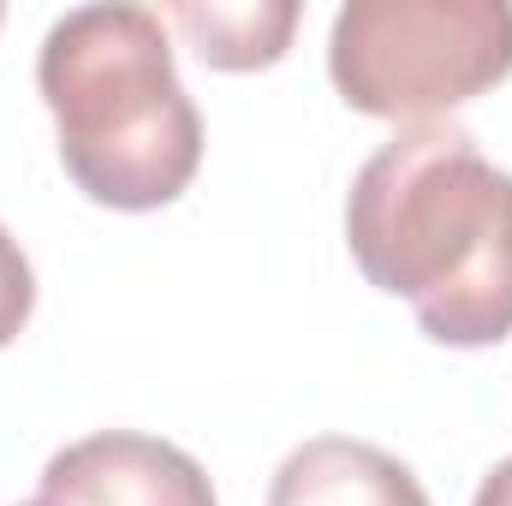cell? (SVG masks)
<instances>
[{"label":"cell","mask_w":512,"mask_h":506,"mask_svg":"<svg viewBox=\"0 0 512 506\" xmlns=\"http://www.w3.org/2000/svg\"><path fill=\"white\" fill-rule=\"evenodd\" d=\"M346 245L370 286L405 298L441 346L512 334V173L453 120L382 143L346 203Z\"/></svg>","instance_id":"cell-1"},{"label":"cell","mask_w":512,"mask_h":506,"mask_svg":"<svg viewBox=\"0 0 512 506\" xmlns=\"http://www.w3.org/2000/svg\"><path fill=\"white\" fill-rule=\"evenodd\" d=\"M36 90L72 185L102 209H167L203 161V114L149 6H78L36 54Z\"/></svg>","instance_id":"cell-2"},{"label":"cell","mask_w":512,"mask_h":506,"mask_svg":"<svg viewBox=\"0 0 512 506\" xmlns=\"http://www.w3.org/2000/svg\"><path fill=\"white\" fill-rule=\"evenodd\" d=\"M507 72V0H352L328 36V78L370 120H441Z\"/></svg>","instance_id":"cell-3"},{"label":"cell","mask_w":512,"mask_h":506,"mask_svg":"<svg viewBox=\"0 0 512 506\" xmlns=\"http://www.w3.org/2000/svg\"><path fill=\"white\" fill-rule=\"evenodd\" d=\"M42 506H215L209 471L173 441L108 429L72 441L42 471Z\"/></svg>","instance_id":"cell-4"},{"label":"cell","mask_w":512,"mask_h":506,"mask_svg":"<svg viewBox=\"0 0 512 506\" xmlns=\"http://www.w3.org/2000/svg\"><path fill=\"white\" fill-rule=\"evenodd\" d=\"M268 506H429V495L382 447L352 435H316L286 453Z\"/></svg>","instance_id":"cell-5"},{"label":"cell","mask_w":512,"mask_h":506,"mask_svg":"<svg viewBox=\"0 0 512 506\" xmlns=\"http://www.w3.org/2000/svg\"><path fill=\"white\" fill-rule=\"evenodd\" d=\"M179 36L215 72H262L292 48L298 6L292 0H179L167 12Z\"/></svg>","instance_id":"cell-6"},{"label":"cell","mask_w":512,"mask_h":506,"mask_svg":"<svg viewBox=\"0 0 512 506\" xmlns=\"http://www.w3.org/2000/svg\"><path fill=\"white\" fill-rule=\"evenodd\" d=\"M36 310V274H30V256L18 251V239L0 227V346H12L24 334Z\"/></svg>","instance_id":"cell-7"},{"label":"cell","mask_w":512,"mask_h":506,"mask_svg":"<svg viewBox=\"0 0 512 506\" xmlns=\"http://www.w3.org/2000/svg\"><path fill=\"white\" fill-rule=\"evenodd\" d=\"M471 506H512V459H501V465L483 477V489H477Z\"/></svg>","instance_id":"cell-8"},{"label":"cell","mask_w":512,"mask_h":506,"mask_svg":"<svg viewBox=\"0 0 512 506\" xmlns=\"http://www.w3.org/2000/svg\"><path fill=\"white\" fill-rule=\"evenodd\" d=\"M30 506H42V501H30Z\"/></svg>","instance_id":"cell-9"}]
</instances>
